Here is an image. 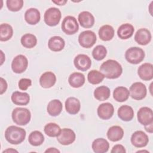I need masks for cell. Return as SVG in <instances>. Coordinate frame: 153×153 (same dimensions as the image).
I'll list each match as a JSON object with an SVG mask.
<instances>
[{
	"label": "cell",
	"instance_id": "34",
	"mask_svg": "<svg viewBox=\"0 0 153 153\" xmlns=\"http://www.w3.org/2000/svg\"><path fill=\"white\" fill-rule=\"evenodd\" d=\"M22 45L27 48H32L37 44L36 37L31 33H26L21 38Z\"/></svg>",
	"mask_w": 153,
	"mask_h": 153
},
{
	"label": "cell",
	"instance_id": "5",
	"mask_svg": "<svg viewBox=\"0 0 153 153\" xmlns=\"http://www.w3.org/2000/svg\"><path fill=\"white\" fill-rule=\"evenodd\" d=\"M62 17L61 11L56 7H51L47 10L44 13V22L50 26H54L59 24Z\"/></svg>",
	"mask_w": 153,
	"mask_h": 153
},
{
	"label": "cell",
	"instance_id": "40",
	"mask_svg": "<svg viewBox=\"0 0 153 153\" xmlns=\"http://www.w3.org/2000/svg\"><path fill=\"white\" fill-rule=\"evenodd\" d=\"M112 153H125L126 152V149L125 148L120 144L115 145L113 146L111 151Z\"/></svg>",
	"mask_w": 153,
	"mask_h": 153
},
{
	"label": "cell",
	"instance_id": "12",
	"mask_svg": "<svg viewBox=\"0 0 153 153\" xmlns=\"http://www.w3.org/2000/svg\"><path fill=\"white\" fill-rule=\"evenodd\" d=\"M75 133L72 130L65 128L61 130L59 135L57 136V140L63 145H68L75 141Z\"/></svg>",
	"mask_w": 153,
	"mask_h": 153
},
{
	"label": "cell",
	"instance_id": "4",
	"mask_svg": "<svg viewBox=\"0 0 153 153\" xmlns=\"http://www.w3.org/2000/svg\"><path fill=\"white\" fill-rule=\"evenodd\" d=\"M125 57L130 63L139 64L144 59L145 52L141 48L137 47H130L126 51Z\"/></svg>",
	"mask_w": 153,
	"mask_h": 153
},
{
	"label": "cell",
	"instance_id": "45",
	"mask_svg": "<svg viewBox=\"0 0 153 153\" xmlns=\"http://www.w3.org/2000/svg\"><path fill=\"white\" fill-rule=\"evenodd\" d=\"M17 152L18 151H17V150L14 149H12V148L7 149H6V150H5V151H3V152H4H4Z\"/></svg>",
	"mask_w": 153,
	"mask_h": 153
},
{
	"label": "cell",
	"instance_id": "2",
	"mask_svg": "<svg viewBox=\"0 0 153 153\" xmlns=\"http://www.w3.org/2000/svg\"><path fill=\"white\" fill-rule=\"evenodd\" d=\"M25 137L26 131L19 127L11 126L5 131V139L11 144H20L25 140Z\"/></svg>",
	"mask_w": 153,
	"mask_h": 153
},
{
	"label": "cell",
	"instance_id": "39",
	"mask_svg": "<svg viewBox=\"0 0 153 153\" xmlns=\"http://www.w3.org/2000/svg\"><path fill=\"white\" fill-rule=\"evenodd\" d=\"M32 85V81L29 78H22L18 83L19 88L21 90H26Z\"/></svg>",
	"mask_w": 153,
	"mask_h": 153
},
{
	"label": "cell",
	"instance_id": "36",
	"mask_svg": "<svg viewBox=\"0 0 153 153\" xmlns=\"http://www.w3.org/2000/svg\"><path fill=\"white\" fill-rule=\"evenodd\" d=\"M103 74L97 70H92L90 71L87 75V79L90 83L92 84H98L100 83L104 79Z\"/></svg>",
	"mask_w": 153,
	"mask_h": 153
},
{
	"label": "cell",
	"instance_id": "28",
	"mask_svg": "<svg viewBox=\"0 0 153 153\" xmlns=\"http://www.w3.org/2000/svg\"><path fill=\"white\" fill-rule=\"evenodd\" d=\"M129 90L125 87L120 86L115 88L113 92L114 99L119 102H123L127 100L129 97Z\"/></svg>",
	"mask_w": 153,
	"mask_h": 153
},
{
	"label": "cell",
	"instance_id": "1",
	"mask_svg": "<svg viewBox=\"0 0 153 153\" xmlns=\"http://www.w3.org/2000/svg\"><path fill=\"white\" fill-rule=\"evenodd\" d=\"M100 72L108 79H115L122 74L123 68L117 61L109 59L100 65Z\"/></svg>",
	"mask_w": 153,
	"mask_h": 153
},
{
	"label": "cell",
	"instance_id": "17",
	"mask_svg": "<svg viewBox=\"0 0 153 153\" xmlns=\"http://www.w3.org/2000/svg\"><path fill=\"white\" fill-rule=\"evenodd\" d=\"M56 82V76L52 72H45L41 75L39 78L41 86L45 88L53 87Z\"/></svg>",
	"mask_w": 153,
	"mask_h": 153
},
{
	"label": "cell",
	"instance_id": "11",
	"mask_svg": "<svg viewBox=\"0 0 153 153\" xmlns=\"http://www.w3.org/2000/svg\"><path fill=\"white\" fill-rule=\"evenodd\" d=\"M149 142L148 135L142 131H136L131 137L132 145L136 148H142L147 145Z\"/></svg>",
	"mask_w": 153,
	"mask_h": 153
},
{
	"label": "cell",
	"instance_id": "18",
	"mask_svg": "<svg viewBox=\"0 0 153 153\" xmlns=\"http://www.w3.org/2000/svg\"><path fill=\"white\" fill-rule=\"evenodd\" d=\"M78 21L82 27L90 28L94 23V17L91 13L84 11L79 14Z\"/></svg>",
	"mask_w": 153,
	"mask_h": 153
},
{
	"label": "cell",
	"instance_id": "23",
	"mask_svg": "<svg viewBox=\"0 0 153 153\" xmlns=\"http://www.w3.org/2000/svg\"><path fill=\"white\" fill-rule=\"evenodd\" d=\"M134 31L133 25L129 23H125L121 25L118 29V36L121 39H127L130 38Z\"/></svg>",
	"mask_w": 153,
	"mask_h": 153
},
{
	"label": "cell",
	"instance_id": "8",
	"mask_svg": "<svg viewBox=\"0 0 153 153\" xmlns=\"http://www.w3.org/2000/svg\"><path fill=\"white\" fill-rule=\"evenodd\" d=\"M129 92L133 99L140 100L145 97L147 90L145 85L142 82H136L130 86Z\"/></svg>",
	"mask_w": 153,
	"mask_h": 153
},
{
	"label": "cell",
	"instance_id": "16",
	"mask_svg": "<svg viewBox=\"0 0 153 153\" xmlns=\"http://www.w3.org/2000/svg\"><path fill=\"white\" fill-rule=\"evenodd\" d=\"M134 40L139 45H147L151 40V33L147 29L141 28L135 33Z\"/></svg>",
	"mask_w": 153,
	"mask_h": 153
},
{
	"label": "cell",
	"instance_id": "20",
	"mask_svg": "<svg viewBox=\"0 0 153 153\" xmlns=\"http://www.w3.org/2000/svg\"><path fill=\"white\" fill-rule=\"evenodd\" d=\"M41 16L39 10L35 8H30L27 10L25 13V19L26 22L31 25L38 23L40 20Z\"/></svg>",
	"mask_w": 153,
	"mask_h": 153
},
{
	"label": "cell",
	"instance_id": "43",
	"mask_svg": "<svg viewBox=\"0 0 153 153\" xmlns=\"http://www.w3.org/2000/svg\"><path fill=\"white\" fill-rule=\"evenodd\" d=\"M52 2L56 4L59 5H63L67 2V1H66V0H61V1H52Z\"/></svg>",
	"mask_w": 153,
	"mask_h": 153
},
{
	"label": "cell",
	"instance_id": "13",
	"mask_svg": "<svg viewBox=\"0 0 153 153\" xmlns=\"http://www.w3.org/2000/svg\"><path fill=\"white\" fill-rule=\"evenodd\" d=\"M74 63L75 68L78 70L85 71L91 67V60L87 55L80 54L75 57Z\"/></svg>",
	"mask_w": 153,
	"mask_h": 153
},
{
	"label": "cell",
	"instance_id": "21",
	"mask_svg": "<svg viewBox=\"0 0 153 153\" xmlns=\"http://www.w3.org/2000/svg\"><path fill=\"white\" fill-rule=\"evenodd\" d=\"M12 102L17 105H26L30 101V96L28 93L25 92L14 91L11 95Z\"/></svg>",
	"mask_w": 153,
	"mask_h": 153
},
{
	"label": "cell",
	"instance_id": "46",
	"mask_svg": "<svg viewBox=\"0 0 153 153\" xmlns=\"http://www.w3.org/2000/svg\"><path fill=\"white\" fill-rule=\"evenodd\" d=\"M1 65H2V63H4V59H5V56H4V54L3 51H2V50L1 51Z\"/></svg>",
	"mask_w": 153,
	"mask_h": 153
},
{
	"label": "cell",
	"instance_id": "10",
	"mask_svg": "<svg viewBox=\"0 0 153 153\" xmlns=\"http://www.w3.org/2000/svg\"><path fill=\"white\" fill-rule=\"evenodd\" d=\"M138 121L142 125L146 126L153 123L152 110L148 107H142L137 114Z\"/></svg>",
	"mask_w": 153,
	"mask_h": 153
},
{
	"label": "cell",
	"instance_id": "41",
	"mask_svg": "<svg viewBox=\"0 0 153 153\" xmlns=\"http://www.w3.org/2000/svg\"><path fill=\"white\" fill-rule=\"evenodd\" d=\"M0 84H1L0 94H2L7 90V83L6 81L3 78H2V77H1V78H0Z\"/></svg>",
	"mask_w": 153,
	"mask_h": 153
},
{
	"label": "cell",
	"instance_id": "3",
	"mask_svg": "<svg viewBox=\"0 0 153 153\" xmlns=\"http://www.w3.org/2000/svg\"><path fill=\"white\" fill-rule=\"evenodd\" d=\"M30 118V112L27 108H16L12 112L13 121L19 126L26 125L29 123Z\"/></svg>",
	"mask_w": 153,
	"mask_h": 153
},
{
	"label": "cell",
	"instance_id": "32",
	"mask_svg": "<svg viewBox=\"0 0 153 153\" xmlns=\"http://www.w3.org/2000/svg\"><path fill=\"white\" fill-rule=\"evenodd\" d=\"M13 35V29L11 25L3 23L0 25V40L7 41L9 40Z\"/></svg>",
	"mask_w": 153,
	"mask_h": 153
},
{
	"label": "cell",
	"instance_id": "33",
	"mask_svg": "<svg viewBox=\"0 0 153 153\" xmlns=\"http://www.w3.org/2000/svg\"><path fill=\"white\" fill-rule=\"evenodd\" d=\"M28 141L31 145L38 146L44 142V136L41 131L35 130L30 133L28 137Z\"/></svg>",
	"mask_w": 153,
	"mask_h": 153
},
{
	"label": "cell",
	"instance_id": "7",
	"mask_svg": "<svg viewBox=\"0 0 153 153\" xmlns=\"http://www.w3.org/2000/svg\"><path fill=\"white\" fill-rule=\"evenodd\" d=\"M79 26L76 19L71 16L65 17L62 23V29L67 35H73L78 30Z\"/></svg>",
	"mask_w": 153,
	"mask_h": 153
},
{
	"label": "cell",
	"instance_id": "15",
	"mask_svg": "<svg viewBox=\"0 0 153 153\" xmlns=\"http://www.w3.org/2000/svg\"><path fill=\"white\" fill-rule=\"evenodd\" d=\"M139 76L144 81L151 80L153 78V65L150 63H145L140 65L137 70Z\"/></svg>",
	"mask_w": 153,
	"mask_h": 153
},
{
	"label": "cell",
	"instance_id": "24",
	"mask_svg": "<svg viewBox=\"0 0 153 153\" xmlns=\"http://www.w3.org/2000/svg\"><path fill=\"white\" fill-rule=\"evenodd\" d=\"M109 148V142L103 138H97L92 143V149L96 153L106 152Z\"/></svg>",
	"mask_w": 153,
	"mask_h": 153
},
{
	"label": "cell",
	"instance_id": "27",
	"mask_svg": "<svg viewBox=\"0 0 153 153\" xmlns=\"http://www.w3.org/2000/svg\"><path fill=\"white\" fill-rule=\"evenodd\" d=\"M62 108L63 106L62 102L58 99H54L48 103L47 111L50 115L56 117L61 113Z\"/></svg>",
	"mask_w": 153,
	"mask_h": 153
},
{
	"label": "cell",
	"instance_id": "38",
	"mask_svg": "<svg viewBox=\"0 0 153 153\" xmlns=\"http://www.w3.org/2000/svg\"><path fill=\"white\" fill-rule=\"evenodd\" d=\"M7 7L10 11H18L21 10L23 5V0H7L6 2Z\"/></svg>",
	"mask_w": 153,
	"mask_h": 153
},
{
	"label": "cell",
	"instance_id": "6",
	"mask_svg": "<svg viewBox=\"0 0 153 153\" xmlns=\"http://www.w3.org/2000/svg\"><path fill=\"white\" fill-rule=\"evenodd\" d=\"M97 40L95 33L88 30L81 32L78 36V42L80 45L84 48H88L94 45Z\"/></svg>",
	"mask_w": 153,
	"mask_h": 153
},
{
	"label": "cell",
	"instance_id": "25",
	"mask_svg": "<svg viewBox=\"0 0 153 153\" xmlns=\"http://www.w3.org/2000/svg\"><path fill=\"white\" fill-rule=\"evenodd\" d=\"M118 116L123 121H131L134 117V111L128 105H122L118 109Z\"/></svg>",
	"mask_w": 153,
	"mask_h": 153
},
{
	"label": "cell",
	"instance_id": "31",
	"mask_svg": "<svg viewBox=\"0 0 153 153\" xmlns=\"http://www.w3.org/2000/svg\"><path fill=\"white\" fill-rule=\"evenodd\" d=\"M111 91L109 88L105 85L97 87L94 91V97L99 101L107 100L110 96Z\"/></svg>",
	"mask_w": 153,
	"mask_h": 153
},
{
	"label": "cell",
	"instance_id": "44",
	"mask_svg": "<svg viewBox=\"0 0 153 153\" xmlns=\"http://www.w3.org/2000/svg\"><path fill=\"white\" fill-rule=\"evenodd\" d=\"M45 152H60V151L55 148H50L45 150Z\"/></svg>",
	"mask_w": 153,
	"mask_h": 153
},
{
	"label": "cell",
	"instance_id": "9",
	"mask_svg": "<svg viewBox=\"0 0 153 153\" xmlns=\"http://www.w3.org/2000/svg\"><path fill=\"white\" fill-rule=\"evenodd\" d=\"M28 66L27 58L22 54H19L15 57L11 63V68L14 72L21 74L26 71Z\"/></svg>",
	"mask_w": 153,
	"mask_h": 153
},
{
	"label": "cell",
	"instance_id": "29",
	"mask_svg": "<svg viewBox=\"0 0 153 153\" xmlns=\"http://www.w3.org/2000/svg\"><path fill=\"white\" fill-rule=\"evenodd\" d=\"M68 81L71 87L79 88L84 85L85 82V76L81 73L74 72L69 76Z\"/></svg>",
	"mask_w": 153,
	"mask_h": 153
},
{
	"label": "cell",
	"instance_id": "14",
	"mask_svg": "<svg viewBox=\"0 0 153 153\" xmlns=\"http://www.w3.org/2000/svg\"><path fill=\"white\" fill-rule=\"evenodd\" d=\"M114 112L113 105L108 102L102 103L97 108V115L102 120H106L110 119Z\"/></svg>",
	"mask_w": 153,
	"mask_h": 153
},
{
	"label": "cell",
	"instance_id": "26",
	"mask_svg": "<svg viewBox=\"0 0 153 153\" xmlns=\"http://www.w3.org/2000/svg\"><path fill=\"white\" fill-rule=\"evenodd\" d=\"M65 45V42L60 36H54L48 40V48L53 51H60L64 48Z\"/></svg>",
	"mask_w": 153,
	"mask_h": 153
},
{
	"label": "cell",
	"instance_id": "19",
	"mask_svg": "<svg viewBox=\"0 0 153 153\" xmlns=\"http://www.w3.org/2000/svg\"><path fill=\"white\" fill-rule=\"evenodd\" d=\"M81 103L79 100L74 97H68L65 102V108L70 114H76L80 110Z\"/></svg>",
	"mask_w": 153,
	"mask_h": 153
},
{
	"label": "cell",
	"instance_id": "47",
	"mask_svg": "<svg viewBox=\"0 0 153 153\" xmlns=\"http://www.w3.org/2000/svg\"><path fill=\"white\" fill-rule=\"evenodd\" d=\"M149 152L148 151H143V150H142V151H137V152Z\"/></svg>",
	"mask_w": 153,
	"mask_h": 153
},
{
	"label": "cell",
	"instance_id": "42",
	"mask_svg": "<svg viewBox=\"0 0 153 153\" xmlns=\"http://www.w3.org/2000/svg\"><path fill=\"white\" fill-rule=\"evenodd\" d=\"M153 123H150L148 125H146V126H145V129L146 131H148V133H152L153 132Z\"/></svg>",
	"mask_w": 153,
	"mask_h": 153
},
{
	"label": "cell",
	"instance_id": "37",
	"mask_svg": "<svg viewBox=\"0 0 153 153\" xmlns=\"http://www.w3.org/2000/svg\"><path fill=\"white\" fill-rule=\"evenodd\" d=\"M107 50L105 46L98 45L92 51V56L96 60H102L106 56Z\"/></svg>",
	"mask_w": 153,
	"mask_h": 153
},
{
	"label": "cell",
	"instance_id": "22",
	"mask_svg": "<svg viewBox=\"0 0 153 153\" xmlns=\"http://www.w3.org/2000/svg\"><path fill=\"white\" fill-rule=\"evenodd\" d=\"M124 136L123 129L118 126L111 127L107 131V137L112 142H117L121 140Z\"/></svg>",
	"mask_w": 153,
	"mask_h": 153
},
{
	"label": "cell",
	"instance_id": "30",
	"mask_svg": "<svg viewBox=\"0 0 153 153\" xmlns=\"http://www.w3.org/2000/svg\"><path fill=\"white\" fill-rule=\"evenodd\" d=\"M99 36L103 41H110L114 36V29L110 25H103L99 30Z\"/></svg>",
	"mask_w": 153,
	"mask_h": 153
},
{
	"label": "cell",
	"instance_id": "35",
	"mask_svg": "<svg viewBox=\"0 0 153 153\" xmlns=\"http://www.w3.org/2000/svg\"><path fill=\"white\" fill-rule=\"evenodd\" d=\"M45 133L49 137H57L61 131L60 127L54 123H50L44 126V128Z\"/></svg>",
	"mask_w": 153,
	"mask_h": 153
}]
</instances>
